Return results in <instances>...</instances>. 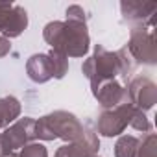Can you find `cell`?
<instances>
[{
    "instance_id": "obj_1",
    "label": "cell",
    "mask_w": 157,
    "mask_h": 157,
    "mask_svg": "<svg viewBox=\"0 0 157 157\" xmlns=\"http://www.w3.org/2000/svg\"><path fill=\"white\" fill-rule=\"evenodd\" d=\"M43 37L52 50L61 52L63 56L82 57L89 50V32L85 21L67 19L65 22H50L44 26Z\"/></svg>"
},
{
    "instance_id": "obj_2",
    "label": "cell",
    "mask_w": 157,
    "mask_h": 157,
    "mask_svg": "<svg viewBox=\"0 0 157 157\" xmlns=\"http://www.w3.org/2000/svg\"><path fill=\"white\" fill-rule=\"evenodd\" d=\"M131 70H133V63L129 61L126 48L113 54V52H107L104 46H96L94 56L83 63V74L91 80L93 89L102 82L113 80L117 74H122L124 78H128Z\"/></svg>"
},
{
    "instance_id": "obj_3",
    "label": "cell",
    "mask_w": 157,
    "mask_h": 157,
    "mask_svg": "<svg viewBox=\"0 0 157 157\" xmlns=\"http://www.w3.org/2000/svg\"><path fill=\"white\" fill-rule=\"evenodd\" d=\"M85 131L80 126V122L76 120V117L70 113H65V111H57L54 115H48L35 124V135L41 139H46V140L56 139V137L76 140Z\"/></svg>"
},
{
    "instance_id": "obj_4",
    "label": "cell",
    "mask_w": 157,
    "mask_h": 157,
    "mask_svg": "<svg viewBox=\"0 0 157 157\" xmlns=\"http://www.w3.org/2000/svg\"><path fill=\"white\" fill-rule=\"evenodd\" d=\"M126 50L139 63L155 65V33H153V22L135 26L131 30V39H129Z\"/></svg>"
},
{
    "instance_id": "obj_5",
    "label": "cell",
    "mask_w": 157,
    "mask_h": 157,
    "mask_svg": "<svg viewBox=\"0 0 157 157\" xmlns=\"http://www.w3.org/2000/svg\"><path fill=\"white\" fill-rule=\"evenodd\" d=\"M135 113V107L133 104L128 100L117 107H113L111 111H105L102 113L100 120H98V129L102 135L105 137H113V135H118L124 131V128L131 122V117Z\"/></svg>"
},
{
    "instance_id": "obj_6",
    "label": "cell",
    "mask_w": 157,
    "mask_h": 157,
    "mask_svg": "<svg viewBox=\"0 0 157 157\" xmlns=\"http://www.w3.org/2000/svg\"><path fill=\"white\" fill-rule=\"evenodd\" d=\"M28 26V13L17 4L0 2V33L2 37H19Z\"/></svg>"
},
{
    "instance_id": "obj_7",
    "label": "cell",
    "mask_w": 157,
    "mask_h": 157,
    "mask_svg": "<svg viewBox=\"0 0 157 157\" xmlns=\"http://www.w3.org/2000/svg\"><path fill=\"white\" fill-rule=\"evenodd\" d=\"M126 93H128V98L133 104V107L139 111H146V109L153 107V104L157 100V89L148 78H135L129 83V89Z\"/></svg>"
},
{
    "instance_id": "obj_8",
    "label": "cell",
    "mask_w": 157,
    "mask_h": 157,
    "mask_svg": "<svg viewBox=\"0 0 157 157\" xmlns=\"http://www.w3.org/2000/svg\"><path fill=\"white\" fill-rule=\"evenodd\" d=\"M120 10L124 15V21L131 24H150L151 17L157 11V2H140V0H128L120 2Z\"/></svg>"
},
{
    "instance_id": "obj_9",
    "label": "cell",
    "mask_w": 157,
    "mask_h": 157,
    "mask_svg": "<svg viewBox=\"0 0 157 157\" xmlns=\"http://www.w3.org/2000/svg\"><path fill=\"white\" fill-rule=\"evenodd\" d=\"M2 137L6 139L11 151H15L17 148H22L26 142H30L35 137V122L32 118H22L13 128H10Z\"/></svg>"
},
{
    "instance_id": "obj_10",
    "label": "cell",
    "mask_w": 157,
    "mask_h": 157,
    "mask_svg": "<svg viewBox=\"0 0 157 157\" xmlns=\"http://www.w3.org/2000/svg\"><path fill=\"white\" fill-rule=\"evenodd\" d=\"M26 68H28V76L32 78L33 82H39V83L50 80V78L54 76V70H52V63H50L48 54L32 56L30 61H28V65H26Z\"/></svg>"
},
{
    "instance_id": "obj_11",
    "label": "cell",
    "mask_w": 157,
    "mask_h": 157,
    "mask_svg": "<svg viewBox=\"0 0 157 157\" xmlns=\"http://www.w3.org/2000/svg\"><path fill=\"white\" fill-rule=\"evenodd\" d=\"M19 111H21V105L13 96L0 100V128L15 120L19 117Z\"/></svg>"
},
{
    "instance_id": "obj_12",
    "label": "cell",
    "mask_w": 157,
    "mask_h": 157,
    "mask_svg": "<svg viewBox=\"0 0 157 157\" xmlns=\"http://www.w3.org/2000/svg\"><path fill=\"white\" fill-rule=\"evenodd\" d=\"M139 139L133 135H124L118 139L115 146V157H137Z\"/></svg>"
},
{
    "instance_id": "obj_13",
    "label": "cell",
    "mask_w": 157,
    "mask_h": 157,
    "mask_svg": "<svg viewBox=\"0 0 157 157\" xmlns=\"http://www.w3.org/2000/svg\"><path fill=\"white\" fill-rule=\"evenodd\" d=\"M48 57H50V63H52L54 78H63V76H65V72L68 70V61H67V56H63L61 52L50 50V52H48Z\"/></svg>"
},
{
    "instance_id": "obj_14",
    "label": "cell",
    "mask_w": 157,
    "mask_h": 157,
    "mask_svg": "<svg viewBox=\"0 0 157 157\" xmlns=\"http://www.w3.org/2000/svg\"><path fill=\"white\" fill-rule=\"evenodd\" d=\"M137 157H155V135L148 133L137 150Z\"/></svg>"
},
{
    "instance_id": "obj_15",
    "label": "cell",
    "mask_w": 157,
    "mask_h": 157,
    "mask_svg": "<svg viewBox=\"0 0 157 157\" xmlns=\"http://www.w3.org/2000/svg\"><path fill=\"white\" fill-rule=\"evenodd\" d=\"M21 157H46V148L43 144H28L22 150Z\"/></svg>"
},
{
    "instance_id": "obj_16",
    "label": "cell",
    "mask_w": 157,
    "mask_h": 157,
    "mask_svg": "<svg viewBox=\"0 0 157 157\" xmlns=\"http://www.w3.org/2000/svg\"><path fill=\"white\" fill-rule=\"evenodd\" d=\"M10 48H11L10 41H8L6 37H2V35H0V57H2V56H6V54L10 52Z\"/></svg>"
},
{
    "instance_id": "obj_17",
    "label": "cell",
    "mask_w": 157,
    "mask_h": 157,
    "mask_svg": "<svg viewBox=\"0 0 157 157\" xmlns=\"http://www.w3.org/2000/svg\"><path fill=\"white\" fill-rule=\"evenodd\" d=\"M93 157H94V155H93Z\"/></svg>"
}]
</instances>
